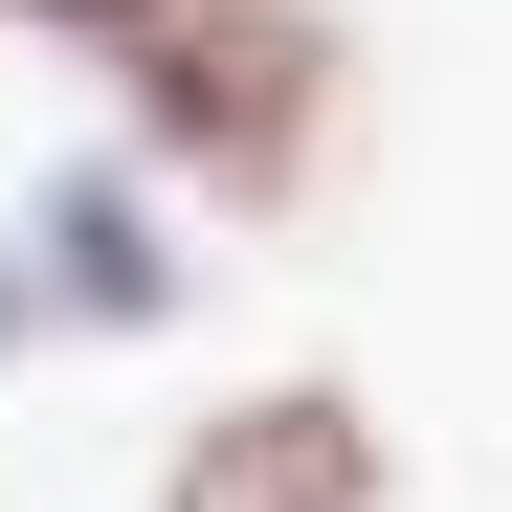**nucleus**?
Returning <instances> with one entry per match:
<instances>
[{
	"label": "nucleus",
	"mask_w": 512,
	"mask_h": 512,
	"mask_svg": "<svg viewBox=\"0 0 512 512\" xmlns=\"http://www.w3.org/2000/svg\"><path fill=\"white\" fill-rule=\"evenodd\" d=\"M90 67H112V134L179 201H223V223H268V201L334 179V90H357L334 0H156V23L90 45Z\"/></svg>",
	"instance_id": "nucleus-1"
},
{
	"label": "nucleus",
	"mask_w": 512,
	"mask_h": 512,
	"mask_svg": "<svg viewBox=\"0 0 512 512\" xmlns=\"http://www.w3.org/2000/svg\"><path fill=\"white\" fill-rule=\"evenodd\" d=\"M379 490H401V446L357 379H245L156 446V512H379Z\"/></svg>",
	"instance_id": "nucleus-2"
},
{
	"label": "nucleus",
	"mask_w": 512,
	"mask_h": 512,
	"mask_svg": "<svg viewBox=\"0 0 512 512\" xmlns=\"http://www.w3.org/2000/svg\"><path fill=\"white\" fill-rule=\"evenodd\" d=\"M23 268H45V334H179V179L112 134V156H45L23 179Z\"/></svg>",
	"instance_id": "nucleus-3"
},
{
	"label": "nucleus",
	"mask_w": 512,
	"mask_h": 512,
	"mask_svg": "<svg viewBox=\"0 0 512 512\" xmlns=\"http://www.w3.org/2000/svg\"><path fill=\"white\" fill-rule=\"evenodd\" d=\"M0 357H45V268H23V201H0Z\"/></svg>",
	"instance_id": "nucleus-4"
},
{
	"label": "nucleus",
	"mask_w": 512,
	"mask_h": 512,
	"mask_svg": "<svg viewBox=\"0 0 512 512\" xmlns=\"http://www.w3.org/2000/svg\"><path fill=\"white\" fill-rule=\"evenodd\" d=\"M0 23H45V45H134L156 0H0Z\"/></svg>",
	"instance_id": "nucleus-5"
}]
</instances>
